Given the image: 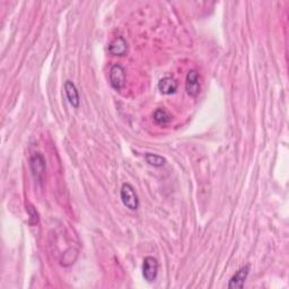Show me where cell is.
<instances>
[{
    "label": "cell",
    "mask_w": 289,
    "mask_h": 289,
    "mask_svg": "<svg viewBox=\"0 0 289 289\" xmlns=\"http://www.w3.org/2000/svg\"><path fill=\"white\" fill-rule=\"evenodd\" d=\"M185 90L188 95L191 97H197L200 94L201 85H200V75L196 69H192L187 74L185 78Z\"/></svg>",
    "instance_id": "obj_3"
},
{
    "label": "cell",
    "mask_w": 289,
    "mask_h": 289,
    "mask_svg": "<svg viewBox=\"0 0 289 289\" xmlns=\"http://www.w3.org/2000/svg\"><path fill=\"white\" fill-rule=\"evenodd\" d=\"M158 275V261L154 257H146L142 263V276L147 283L156 280Z\"/></svg>",
    "instance_id": "obj_5"
},
{
    "label": "cell",
    "mask_w": 289,
    "mask_h": 289,
    "mask_svg": "<svg viewBox=\"0 0 289 289\" xmlns=\"http://www.w3.org/2000/svg\"><path fill=\"white\" fill-rule=\"evenodd\" d=\"M71 249H72V248H71ZM71 249L67 250V251L63 253V257H62V259H61V265L64 266V267H68V266H70V265H74L75 261H76V259H77L76 257L72 258V253H75L76 250L74 249V251H72V253H70V252H71Z\"/></svg>",
    "instance_id": "obj_13"
},
{
    "label": "cell",
    "mask_w": 289,
    "mask_h": 289,
    "mask_svg": "<svg viewBox=\"0 0 289 289\" xmlns=\"http://www.w3.org/2000/svg\"><path fill=\"white\" fill-rule=\"evenodd\" d=\"M179 84L173 77H164L158 81L159 92L164 95H172L178 90Z\"/></svg>",
    "instance_id": "obj_9"
},
{
    "label": "cell",
    "mask_w": 289,
    "mask_h": 289,
    "mask_svg": "<svg viewBox=\"0 0 289 289\" xmlns=\"http://www.w3.org/2000/svg\"><path fill=\"white\" fill-rule=\"evenodd\" d=\"M110 84L115 90H120L126 85V69L116 63L110 70Z\"/></svg>",
    "instance_id": "obj_4"
},
{
    "label": "cell",
    "mask_w": 289,
    "mask_h": 289,
    "mask_svg": "<svg viewBox=\"0 0 289 289\" xmlns=\"http://www.w3.org/2000/svg\"><path fill=\"white\" fill-rule=\"evenodd\" d=\"M128 42L123 36L115 37L113 41L110 43L109 45V52L112 55H116V57H122L128 53Z\"/></svg>",
    "instance_id": "obj_7"
},
{
    "label": "cell",
    "mask_w": 289,
    "mask_h": 289,
    "mask_svg": "<svg viewBox=\"0 0 289 289\" xmlns=\"http://www.w3.org/2000/svg\"><path fill=\"white\" fill-rule=\"evenodd\" d=\"M153 119L158 126H166L172 121V115L165 109H157L154 112Z\"/></svg>",
    "instance_id": "obj_10"
},
{
    "label": "cell",
    "mask_w": 289,
    "mask_h": 289,
    "mask_svg": "<svg viewBox=\"0 0 289 289\" xmlns=\"http://www.w3.org/2000/svg\"><path fill=\"white\" fill-rule=\"evenodd\" d=\"M26 211L29 216V218H28L29 225H32V226L36 225L38 221H40V217H38V213L36 211V209L34 208L32 205H28L26 206Z\"/></svg>",
    "instance_id": "obj_12"
},
{
    "label": "cell",
    "mask_w": 289,
    "mask_h": 289,
    "mask_svg": "<svg viewBox=\"0 0 289 289\" xmlns=\"http://www.w3.org/2000/svg\"><path fill=\"white\" fill-rule=\"evenodd\" d=\"M64 92H66L68 102L70 103L75 109H78L80 105L79 93L78 90H77L76 85L72 83L71 80H66V83H64Z\"/></svg>",
    "instance_id": "obj_8"
},
{
    "label": "cell",
    "mask_w": 289,
    "mask_h": 289,
    "mask_svg": "<svg viewBox=\"0 0 289 289\" xmlns=\"http://www.w3.org/2000/svg\"><path fill=\"white\" fill-rule=\"evenodd\" d=\"M120 197L124 207H127L130 210H137L139 208V199L136 193L135 188L129 183H123L121 190H120Z\"/></svg>",
    "instance_id": "obj_1"
},
{
    "label": "cell",
    "mask_w": 289,
    "mask_h": 289,
    "mask_svg": "<svg viewBox=\"0 0 289 289\" xmlns=\"http://www.w3.org/2000/svg\"><path fill=\"white\" fill-rule=\"evenodd\" d=\"M145 159L149 165H152L154 167H162L166 164V159L159 156L157 154H153V153H146L145 154Z\"/></svg>",
    "instance_id": "obj_11"
},
{
    "label": "cell",
    "mask_w": 289,
    "mask_h": 289,
    "mask_svg": "<svg viewBox=\"0 0 289 289\" xmlns=\"http://www.w3.org/2000/svg\"><path fill=\"white\" fill-rule=\"evenodd\" d=\"M250 273V266L245 265L236 271L233 275V277L230 279L228 283V288H243L244 284L247 282V278Z\"/></svg>",
    "instance_id": "obj_6"
},
{
    "label": "cell",
    "mask_w": 289,
    "mask_h": 289,
    "mask_svg": "<svg viewBox=\"0 0 289 289\" xmlns=\"http://www.w3.org/2000/svg\"><path fill=\"white\" fill-rule=\"evenodd\" d=\"M29 167H31L32 175L38 182H42L46 170V162L44 156L41 153H35L29 158Z\"/></svg>",
    "instance_id": "obj_2"
}]
</instances>
